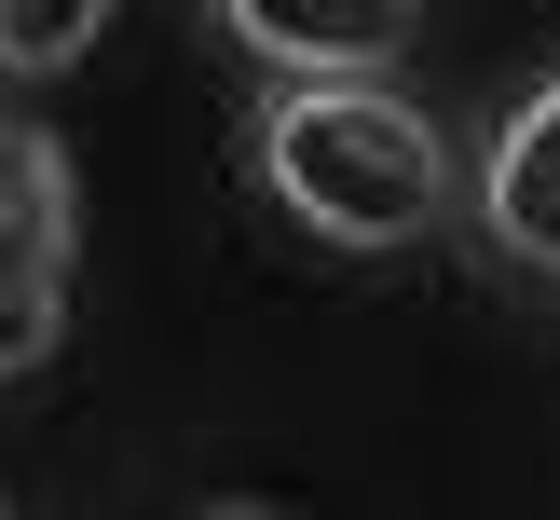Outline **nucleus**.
Instances as JSON below:
<instances>
[{"label":"nucleus","mask_w":560,"mask_h":520,"mask_svg":"<svg viewBox=\"0 0 560 520\" xmlns=\"http://www.w3.org/2000/svg\"><path fill=\"white\" fill-rule=\"evenodd\" d=\"M55 343H69V261H55V246H27L14 219H0V383L42 370Z\"/></svg>","instance_id":"obj_5"},{"label":"nucleus","mask_w":560,"mask_h":520,"mask_svg":"<svg viewBox=\"0 0 560 520\" xmlns=\"http://www.w3.org/2000/svg\"><path fill=\"white\" fill-rule=\"evenodd\" d=\"M479 233H492V261L560 274V69L492 124V151H479Z\"/></svg>","instance_id":"obj_3"},{"label":"nucleus","mask_w":560,"mask_h":520,"mask_svg":"<svg viewBox=\"0 0 560 520\" xmlns=\"http://www.w3.org/2000/svg\"><path fill=\"white\" fill-rule=\"evenodd\" d=\"M0 219L55 261H82V192H69V151H55L27 109H0Z\"/></svg>","instance_id":"obj_4"},{"label":"nucleus","mask_w":560,"mask_h":520,"mask_svg":"<svg viewBox=\"0 0 560 520\" xmlns=\"http://www.w3.org/2000/svg\"><path fill=\"white\" fill-rule=\"evenodd\" d=\"M96 27H109V0H0V69H14V82H55V69H82Z\"/></svg>","instance_id":"obj_6"},{"label":"nucleus","mask_w":560,"mask_h":520,"mask_svg":"<svg viewBox=\"0 0 560 520\" xmlns=\"http://www.w3.org/2000/svg\"><path fill=\"white\" fill-rule=\"evenodd\" d=\"M424 0H219V42H246L273 82H397Z\"/></svg>","instance_id":"obj_2"},{"label":"nucleus","mask_w":560,"mask_h":520,"mask_svg":"<svg viewBox=\"0 0 560 520\" xmlns=\"http://www.w3.org/2000/svg\"><path fill=\"white\" fill-rule=\"evenodd\" d=\"M246 164L328 246H410L452 219V137L397 82H273V109L246 124Z\"/></svg>","instance_id":"obj_1"}]
</instances>
